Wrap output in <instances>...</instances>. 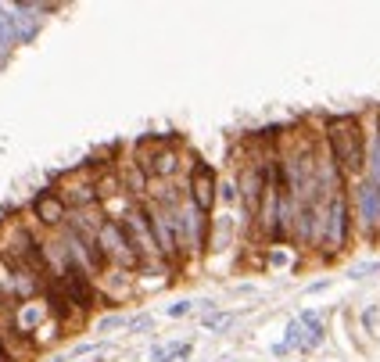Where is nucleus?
Masks as SVG:
<instances>
[{"mask_svg":"<svg viewBox=\"0 0 380 362\" xmlns=\"http://www.w3.org/2000/svg\"><path fill=\"white\" fill-rule=\"evenodd\" d=\"M323 144L330 147L341 176L348 179V183H355V179L366 176V126H362V118L359 115H327L323 118Z\"/></svg>","mask_w":380,"mask_h":362,"instance_id":"obj_1","label":"nucleus"},{"mask_svg":"<svg viewBox=\"0 0 380 362\" xmlns=\"http://www.w3.org/2000/svg\"><path fill=\"white\" fill-rule=\"evenodd\" d=\"M0 262H8L11 269H40V237L29 230L25 219L11 215V219H0Z\"/></svg>","mask_w":380,"mask_h":362,"instance_id":"obj_2","label":"nucleus"},{"mask_svg":"<svg viewBox=\"0 0 380 362\" xmlns=\"http://www.w3.org/2000/svg\"><path fill=\"white\" fill-rule=\"evenodd\" d=\"M352 230H355V219H352V201H348V191L334 194L327 201V212H323V233H319V244L316 251L323 259H338L348 240H352Z\"/></svg>","mask_w":380,"mask_h":362,"instance_id":"obj_3","label":"nucleus"},{"mask_svg":"<svg viewBox=\"0 0 380 362\" xmlns=\"http://www.w3.org/2000/svg\"><path fill=\"white\" fill-rule=\"evenodd\" d=\"M54 194H58L72 212H83V208H93L97 205V169L86 162V165H76L69 172H62L58 179H54Z\"/></svg>","mask_w":380,"mask_h":362,"instance_id":"obj_4","label":"nucleus"},{"mask_svg":"<svg viewBox=\"0 0 380 362\" xmlns=\"http://www.w3.org/2000/svg\"><path fill=\"white\" fill-rule=\"evenodd\" d=\"M176 233H180V259H194L201 251H208V222L212 215H205L190 198H183L176 208Z\"/></svg>","mask_w":380,"mask_h":362,"instance_id":"obj_5","label":"nucleus"},{"mask_svg":"<svg viewBox=\"0 0 380 362\" xmlns=\"http://www.w3.org/2000/svg\"><path fill=\"white\" fill-rule=\"evenodd\" d=\"M348 201H352L355 230L362 237H376L380 233V187L369 176H362L355 183H348Z\"/></svg>","mask_w":380,"mask_h":362,"instance_id":"obj_6","label":"nucleus"},{"mask_svg":"<svg viewBox=\"0 0 380 362\" xmlns=\"http://www.w3.org/2000/svg\"><path fill=\"white\" fill-rule=\"evenodd\" d=\"M97 248H100L108 269H122V273H137V269H140V259H137V251L129 248L126 230H122V222H115V219H108V222L97 230Z\"/></svg>","mask_w":380,"mask_h":362,"instance_id":"obj_7","label":"nucleus"},{"mask_svg":"<svg viewBox=\"0 0 380 362\" xmlns=\"http://www.w3.org/2000/svg\"><path fill=\"white\" fill-rule=\"evenodd\" d=\"M144 212H147L151 230H154V237H158L161 259H166L169 266H176V262H180V233H176V215H173V208L158 205V201H144Z\"/></svg>","mask_w":380,"mask_h":362,"instance_id":"obj_8","label":"nucleus"},{"mask_svg":"<svg viewBox=\"0 0 380 362\" xmlns=\"http://www.w3.org/2000/svg\"><path fill=\"white\" fill-rule=\"evenodd\" d=\"M187 198L205 212V215H212V208H215V201H219V176H215V169L208 165V162H194V169L187 172Z\"/></svg>","mask_w":380,"mask_h":362,"instance_id":"obj_9","label":"nucleus"},{"mask_svg":"<svg viewBox=\"0 0 380 362\" xmlns=\"http://www.w3.org/2000/svg\"><path fill=\"white\" fill-rule=\"evenodd\" d=\"M54 283L65 290V298L72 301V309H76L79 316H86V309L97 305V283H93V276H86L79 266H72L65 276H58Z\"/></svg>","mask_w":380,"mask_h":362,"instance_id":"obj_10","label":"nucleus"},{"mask_svg":"<svg viewBox=\"0 0 380 362\" xmlns=\"http://www.w3.org/2000/svg\"><path fill=\"white\" fill-rule=\"evenodd\" d=\"M33 219L47 230H65L69 226V208L58 194H54V187H47L33 198Z\"/></svg>","mask_w":380,"mask_h":362,"instance_id":"obj_11","label":"nucleus"},{"mask_svg":"<svg viewBox=\"0 0 380 362\" xmlns=\"http://www.w3.org/2000/svg\"><path fill=\"white\" fill-rule=\"evenodd\" d=\"M298 323L305 327V351H316L323 341H327V327H323L319 312H312V309H301Z\"/></svg>","mask_w":380,"mask_h":362,"instance_id":"obj_12","label":"nucleus"},{"mask_svg":"<svg viewBox=\"0 0 380 362\" xmlns=\"http://www.w3.org/2000/svg\"><path fill=\"white\" fill-rule=\"evenodd\" d=\"M230 233H234V219L230 215H215L208 222V251H223L230 244Z\"/></svg>","mask_w":380,"mask_h":362,"instance_id":"obj_13","label":"nucleus"},{"mask_svg":"<svg viewBox=\"0 0 380 362\" xmlns=\"http://www.w3.org/2000/svg\"><path fill=\"white\" fill-rule=\"evenodd\" d=\"M15 43H18V36H15V15H11V8L0 4V62L11 54Z\"/></svg>","mask_w":380,"mask_h":362,"instance_id":"obj_14","label":"nucleus"},{"mask_svg":"<svg viewBox=\"0 0 380 362\" xmlns=\"http://www.w3.org/2000/svg\"><path fill=\"white\" fill-rule=\"evenodd\" d=\"M234 319H237V312H223V309H212L205 319H201V327L205 330H219V334H226L230 327H234Z\"/></svg>","mask_w":380,"mask_h":362,"instance_id":"obj_15","label":"nucleus"},{"mask_svg":"<svg viewBox=\"0 0 380 362\" xmlns=\"http://www.w3.org/2000/svg\"><path fill=\"white\" fill-rule=\"evenodd\" d=\"M284 348H287V351H294V348H298V351H305V327H301L298 319H291V323H287Z\"/></svg>","mask_w":380,"mask_h":362,"instance_id":"obj_16","label":"nucleus"},{"mask_svg":"<svg viewBox=\"0 0 380 362\" xmlns=\"http://www.w3.org/2000/svg\"><path fill=\"white\" fill-rule=\"evenodd\" d=\"M194 309H197V301H187V298H183V301H176V305L166 309V316H169V319H183V316H190Z\"/></svg>","mask_w":380,"mask_h":362,"instance_id":"obj_17","label":"nucleus"},{"mask_svg":"<svg viewBox=\"0 0 380 362\" xmlns=\"http://www.w3.org/2000/svg\"><path fill=\"white\" fill-rule=\"evenodd\" d=\"M122 327H129L126 316H104V319L97 323V334H112V330H122Z\"/></svg>","mask_w":380,"mask_h":362,"instance_id":"obj_18","label":"nucleus"},{"mask_svg":"<svg viewBox=\"0 0 380 362\" xmlns=\"http://www.w3.org/2000/svg\"><path fill=\"white\" fill-rule=\"evenodd\" d=\"M219 201H223V205H237V201H241L237 179H234V183H219Z\"/></svg>","mask_w":380,"mask_h":362,"instance_id":"obj_19","label":"nucleus"},{"mask_svg":"<svg viewBox=\"0 0 380 362\" xmlns=\"http://www.w3.org/2000/svg\"><path fill=\"white\" fill-rule=\"evenodd\" d=\"M129 330H133V334H151V330H154V319H151V316L144 312V316L129 319Z\"/></svg>","mask_w":380,"mask_h":362,"instance_id":"obj_20","label":"nucleus"},{"mask_svg":"<svg viewBox=\"0 0 380 362\" xmlns=\"http://www.w3.org/2000/svg\"><path fill=\"white\" fill-rule=\"evenodd\" d=\"M376 323H380V309L373 305V309H366V312H362V327H366V330H373Z\"/></svg>","mask_w":380,"mask_h":362,"instance_id":"obj_21","label":"nucleus"},{"mask_svg":"<svg viewBox=\"0 0 380 362\" xmlns=\"http://www.w3.org/2000/svg\"><path fill=\"white\" fill-rule=\"evenodd\" d=\"M327 287H330V280H316V283H309V287H305V294H323Z\"/></svg>","mask_w":380,"mask_h":362,"instance_id":"obj_22","label":"nucleus"},{"mask_svg":"<svg viewBox=\"0 0 380 362\" xmlns=\"http://www.w3.org/2000/svg\"><path fill=\"white\" fill-rule=\"evenodd\" d=\"M0 362H11V358H8V355H4V351H0Z\"/></svg>","mask_w":380,"mask_h":362,"instance_id":"obj_23","label":"nucleus"}]
</instances>
